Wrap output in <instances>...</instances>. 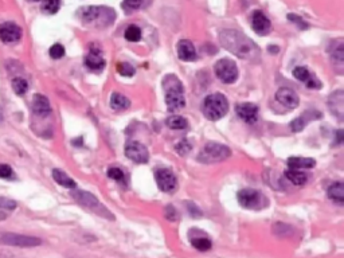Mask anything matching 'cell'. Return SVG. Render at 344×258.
Instances as JSON below:
<instances>
[{
  "label": "cell",
  "mask_w": 344,
  "mask_h": 258,
  "mask_svg": "<svg viewBox=\"0 0 344 258\" xmlns=\"http://www.w3.org/2000/svg\"><path fill=\"white\" fill-rule=\"evenodd\" d=\"M125 156L137 164H146L150 160V153L146 145L137 141H131L125 145Z\"/></svg>",
  "instance_id": "cell-10"
},
{
  "label": "cell",
  "mask_w": 344,
  "mask_h": 258,
  "mask_svg": "<svg viewBox=\"0 0 344 258\" xmlns=\"http://www.w3.org/2000/svg\"><path fill=\"white\" fill-rule=\"evenodd\" d=\"M166 104L170 110H179L184 108V93L179 92V90H168L166 92Z\"/></svg>",
  "instance_id": "cell-18"
},
{
  "label": "cell",
  "mask_w": 344,
  "mask_h": 258,
  "mask_svg": "<svg viewBox=\"0 0 344 258\" xmlns=\"http://www.w3.org/2000/svg\"><path fill=\"white\" fill-rule=\"evenodd\" d=\"M276 100L284 105L285 108H289V109H295L299 106V96L296 94L295 90H292L289 88H281L278 89L277 93H276Z\"/></svg>",
  "instance_id": "cell-14"
},
{
  "label": "cell",
  "mask_w": 344,
  "mask_h": 258,
  "mask_svg": "<svg viewBox=\"0 0 344 258\" xmlns=\"http://www.w3.org/2000/svg\"><path fill=\"white\" fill-rule=\"evenodd\" d=\"M116 69H117V71H119L123 77H132V75H135V73H136V69H135L131 63H128V62H120V63H117V66H116Z\"/></svg>",
  "instance_id": "cell-33"
},
{
  "label": "cell",
  "mask_w": 344,
  "mask_h": 258,
  "mask_svg": "<svg viewBox=\"0 0 344 258\" xmlns=\"http://www.w3.org/2000/svg\"><path fill=\"white\" fill-rule=\"evenodd\" d=\"M85 66L92 71H101L105 67V59L102 58L101 53L94 48V46L90 47V53L85 57Z\"/></svg>",
  "instance_id": "cell-17"
},
{
  "label": "cell",
  "mask_w": 344,
  "mask_h": 258,
  "mask_svg": "<svg viewBox=\"0 0 344 258\" xmlns=\"http://www.w3.org/2000/svg\"><path fill=\"white\" fill-rule=\"evenodd\" d=\"M269 50H270V51H273V53H277V51H278L277 47H270Z\"/></svg>",
  "instance_id": "cell-45"
},
{
  "label": "cell",
  "mask_w": 344,
  "mask_h": 258,
  "mask_svg": "<svg viewBox=\"0 0 344 258\" xmlns=\"http://www.w3.org/2000/svg\"><path fill=\"white\" fill-rule=\"evenodd\" d=\"M188 210H190L192 217H200V215H202V211L199 210L198 207L195 205H192V203H188Z\"/></svg>",
  "instance_id": "cell-43"
},
{
  "label": "cell",
  "mask_w": 344,
  "mask_h": 258,
  "mask_svg": "<svg viewBox=\"0 0 344 258\" xmlns=\"http://www.w3.org/2000/svg\"><path fill=\"white\" fill-rule=\"evenodd\" d=\"M252 27L258 35H266L272 28V23L262 11H256L252 16Z\"/></svg>",
  "instance_id": "cell-15"
},
{
  "label": "cell",
  "mask_w": 344,
  "mask_h": 258,
  "mask_svg": "<svg viewBox=\"0 0 344 258\" xmlns=\"http://www.w3.org/2000/svg\"><path fill=\"white\" fill-rule=\"evenodd\" d=\"M13 174L12 168L8 166V164H0V178H4V179H8L11 178Z\"/></svg>",
  "instance_id": "cell-41"
},
{
  "label": "cell",
  "mask_w": 344,
  "mask_h": 258,
  "mask_svg": "<svg viewBox=\"0 0 344 258\" xmlns=\"http://www.w3.org/2000/svg\"><path fill=\"white\" fill-rule=\"evenodd\" d=\"M231 155L229 147L218 143H208L200 149L198 155V160L204 164H214V163L223 162Z\"/></svg>",
  "instance_id": "cell-3"
},
{
  "label": "cell",
  "mask_w": 344,
  "mask_h": 258,
  "mask_svg": "<svg viewBox=\"0 0 344 258\" xmlns=\"http://www.w3.org/2000/svg\"><path fill=\"white\" fill-rule=\"evenodd\" d=\"M222 46L234 55L246 61H256L260 58V48L250 38L237 30H223L219 34Z\"/></svg>",
  "instance_id": "cell-1"
},
{
  "label": "cell",
  "mask_w": 344,
  "mask_h": 258,
  "mask_svg": "<svg viewBox=\"0 0 344 258\" xmlns=\"http://www.w3.org/2000/svg\"><path fill=\"white\" fill-rule=\"evenodd\" d=\"M175 149H176L179 155H181V156H184V155H187V153H188L191 151L190 141H188V140H181L180 143H179V144H176Z\"/></svg>",
  "instance_id": "cell-38"
},
{
  "label": "cell",
  "mask_w": 344,
  "mask_h": 258,
  "mask_svg": "<svg viewBox=\"0 0 344 258\" xmlns=\"http://www.w3.org/2000/svg\"><path fill=\"white\" fill-rule=\"evenodd\" d=\"M155 179L159 188L164 193H173L177 187L176 176L167 168H159L155 171Z\"/></svg>",
  "instance_id": "cell-9"
},
{
  "label": "cell",
  "mask_w": 344,
  "mask_h": 258,
  "mask_svg": "<svg viewBox=\"0 0 344 258\" xmlns=\"http://www.w3.org/2000/svg\"><path fill=\"white\" fill-rule=\"evenodd\" d=\"M328 108L331 113L335 116L338 120L344 118V92L343 90H336L328 98Z\"/></svg>",
  "instance_id": "cell-13"
},
{
  "label": "cell",
  "mask_w": 344,
  "mask_h": 258,
  "mask_svg": "<svg viewBox=\"0 0 344 258\" xmlns=\"http://www.w3.org/2000/svg\"><path fill=\"white\" fill-rule=\"evenodd\" d=\"M80 18L86 23L98 22V20H104L105 24H112L115 20V12L112 8H106V7H97V5H89L85 8L80 9Z\"/></svg>",
  "instance_id": "cell-5"
},
{
  "label": "cell",
  "mask_w": 344,
  "mask_h": 258,
  "mask_svg": "<svg viewBox=\"0 0 344 258\" xmlns=\"http://www.w3.org/2000/svg\"><path fill=\"white\" fill-rule=\"evenodd\" d=\"M328 53L331 55L332 62L338 63V66H343L344 62V40L342 38L332 40L328 48Z\"/></svg>",
  "instance_id": "cell-21"
},
{
  "label": "cell",
  "mask_w": 344,
  "mask_h": 258,
  "mask_svg": "<svg viewBox=\"0 0 344 258\" xmlns=\"http://www.w3.org/2000/svg\"><path fill=\"white\" fill-rule=\"evenodd\" d=\"M18 207V203L9 198L0 197V209H4V210H15Z\"/></svg>",
  "instance_id": "cell-36"
},
{
  "label": "cell",
  "mask_w": 344,
  "mask_h": 258,
  "mask_svg": "<svg viewBox=\"0 0 344 258\" xmlns=\"http://www.w3.org/2000/svg\"><path fill=\"white\" fill-rule=\"evenodd\" d=\"M0 244L7 246H16V248H34L42 244V241L36 237L23 236L15 233H1L0 234Z\"/></svg>",
  "instance_id": "cell-8"
},
{
  "label": "cell",
  "mask_w": 344,
  "mask_h": 258,
  "mask_svg": "<svg viewBox=\"0 0 344 258\" xmlns=\"http://www.w3.org/2000/svg\"><path fill=\"white\" fill-rule=\"evenodd\" d=\"M191 245L199 252H207V250L211 249L212 244L211 241L206 237H196L194 240H191Z\"/></svg>",
  "instance_id": "cell-29"
},
{
  "label": "cell",
  "mask_w": 344,
  "mask_h": 258,
  "mask_svg": "<svg viewBox=\"0 0 344 258\" xmlns=\"http://www.w3.org/2000/svg\"><path fill=\"white\" fill-rule=\"evenodd\" d=\"M59 7H61L59 0H43V3H42V9L46 13H50V15L57 13Z\"/></svg>",
  "instance_id": "cell-32"
},
{
  "label": "cell",
  "mask_w": 344,
  "mask_h": 258,
  "mask_svg": "<svg viewBox=\"0 0 344 258\" xmlns=\"http://www.w3.org/2000/svg\"><path fill=\"white\" fill-rule=\"evenodd\" d=\"M238 117L247 124H254L258 118V106L252 102H243L235 108Z\"/></svg>",
  "instance_id": "cell-12"
},
{
  "label": "cell",
  "mask_w": 344,
  "mask_h": 258,
  "mask_svg": "<svg viewBox=\"0 0 344 258\" xmlns=\"http://www.w3.org/2000/svg\"><path fill=\"white\" fill-rule=\"evenodd\" d=\"M293 75L296 79H299L301 82H304L307 85V88L309 89H320L322 88V82L319 81L314 74H311L307 67H296L293 70Z\"/></svg>",
  "instance_id": "cell-16"
},
{
  "label": "cell",
  "mask_w": 344,
  "mask_h": 258,
  "mask_svg": "<svg viewBox=\"0 0 344 258\" xmlns=\"http://www.w3.org/2000/svg\"><path fill=\"white\" fill-rule=\"evenodd\" d=\"M238 203L247 210H261L268 206V199L261 191L254 188H243L237 194Z\"/></svg>",
  "instance_id": "cell-4"
},
{
  "label": "cell",
  "mask_w": 344,
  "mask_h": 258,
  "mask_svg": "<svg viewBox=\"0 0 344 258\" xmlns=\"http://www.w3.org/2000/svg\"><path fill=\"white\" fill-rule=\"evenodd\" d=\"M131 102L125 96L120 94V93H113L111 97V108L116 112H121V110L128 109Z\"/></svg>",
  "instance_id": "cell-24"
},
{
  "label": "cell",
  "mask_w": 344,
  "mask_h": 258,
  "mask_svg": "<svg viewBox=\"0 0 344 258\" xmlns=\"http://www.w3.org/2000/svg\"><path fill=\"white\" fill-rule=\"evenodd\" d=\"M327 195L331 199L332 202H335L336 205L342 206L344 203V186L342 182H336V183L331 184Z\"/></svg>",
  "instance_id": "cell-22"
},
{
  "label": "cell",
  "mask_w": 344,
  "mask_h": 258,
  "mask_svg": "<svg viewBox=\"0 0 344 258\" xmlns=\"http://www.w3.org/2000/svg\"><path fill=\"white\" fill-rule=\"evenodd\" d=\"M166 218H167L168 221H172V222H175L177 219L176 210H175L172 206H167V207H166Z\"/></svg>",
  "instance_id": "cell-42"
},
{
  "label": "cell",
  "mask_w": 344,
  "mask_h": 258,
  "mask_svg": "<svg viewBox=\"0 0 344 258\" xmlns=\"http://www.w3.org/2000/svg\"><path fill=\"white\" fill-rule=\"evenodd\" d=\"M50 57L54 58V59H59L65 55V47L62 46L61 43H55L50 47Z\"/></svg>",
  "instance_id": "cell-34"
},
{
  "label": "cell",
  "mask_w": 344,
  "mask_h": 258,
  "mask_svg": "<svg viewBox=\"0 0 344 258\" xmlns=\"http://www.w3.org/2000/svg\"><path fill=\"white\" fill-rule=\"evenodd\" d=\"M53 178L59 186H62V187L75 188V186H77L74 180L71 179L70 176H67L66 174L61 170H53Z\"/></svg>",
  "instance_id": "cell-25"
},
{
  "label": "cell",
  "mask_w": 344,
  "mask_h": 258,
  "mask_svg": "<svg viewBox=\"0 0 344 258\" xmlns=\"http://www.w3.org/2000/svg\"><path fill=\"white\" fill-rule=\"evenodd\" d=\"M0 258H20L18 257V256H15V254L9 253V252H1L0 253Z\"/></svg>",
  "instance_id": "cell-44"
},
{
  "label": "cell",
  "mask_w": 344,
  "mask_h": 258,
  "mask_svg": "<svg viewBox=\"0 0 344 258\" xmlns=\"http://www.w3.org/2000/svg\"><path fill=\"white\" fill-rule=\"evenodd\" d=\"M305 125H307V120H305V117H297L291 123V128L293 132L303 131Z\"/></svg>",
  "instance_id": "cell-37"
},
{
  "label": "cell",
  "mask_w": 344,
  "mask_h": 258,
  "mask_svg": "<svg viewBox=\"0 0 344 258\" xmlns=\"http://www.w3.org/2000/svg\"><path fill=\"white\" fill-rule=\"evenodd\" d=\"M285 176H287L288 179L291 180L295 186H303V184L307 183V180H308L307 174H305V172H301L300 170H288L287 172H285Z\"/></svg>",
  "instance_id": "cell-27"
},
{
  "label": "cell",
  "mask_w": 344,
  "mask_h": 258,
  "mask_svg": "<svg viewBox=\"0 0 344 258\" xmlns=\"http://www.w3.org/2000/svg\"><path fill=\"white\" fill-rule=\"evenodd\" d=\"M166 124L170 129H175V131H181L188 127L187 120L181 116H171L166 120Z\"/></svg>",
  "instance_id": "cell-28"
},
{
  "label": "cell",
  "mask_w": 344,
  "mask_h": 258,
  "mask_svg": "<svg viewBox=\"0 0 344 258\" xmlns=\"http://www.w3.org/2000/svg\"><path fill=\"white\" fill-rule=\"evenodd\" d=\"M71 197L74 198L75 202H78L81 206H84V207H86L89 210L94 211V213H97L98 215L105 217V218L113 219V215L106 210L105 207L100 203V201H98L97 198L94 197L93 194L77 190V191H73V193H71Z\"/></svg>",
  "instance_id": "cell-6"
},
{
  "label": "cell",
  "mask_w": 344,
  "mask_h": 258,
  "mask_svg": "<svg viewBox=\"0 0 344 258\" xmlns=\"http://www.w3.org/2000/svg\"><path fill=\"white\" fill-rule=\"evenodd\" d=\"M108 176L111 178V179L116 180V182H123L124 180V172L120 168H109V171H108Z\"/></svg>",
  "instance_id": "cell-39"
},
{
  "label": "cell",
  "mask_w": 344,
  "mask_h": 258,
  "mask_svg": "<svg viewBox=\"0 0 344 258\" xmlns=\"http://www.w3.org/2000/svg\"><path fill=\"white\" fill-rule=\"evenodd\" d=\"M163 89L166 92L168 90H179V92H184L183 89V83L180 82V79L177 78L176 75L168 74L166 78L163 79Z\"/></svg>",
  "instance_id": "cell-26"
},
{
  "label": "cell",
  "mask_w": 344,
  "mask_h": 258,
  "mask_svg": "<svg viewBox=\"0 0 344 258\" xmlns=\"http://www.w3.org/2000/svg\"><path fill=\"white\" fill-rule=\"evenodd\" d=\"M214 71L223 83H233L238 78V67L229 58H222L214 66Z\"/></svg>",
  "instance_id": "cell-7"
},
{
  "label": "cell",
  "mask_w": 344,
  "mask_h": 258,
  "mask_svg": "<svg viewBox=\"0 0 344 258\" xmlns=\"http://www.w3.org/2000/svg\"><path fill=\"white\" fill-rule=\"evenodd\" d=\"M288 19H289L291 22L295 23V24H297V26H299V28H303V30L308 28V23L305 22L304 19H301L300 16L295 15V13H289V15H288Z\"/></svg>",
  "instance_id": "cell-40"
},
{
  "label": "cell",
  "mask_w": 344,
  "mask_h": 258,
  "mask_svg": "<svg viewBox=\"0 0 344 258\" xmlns=\"http://www.w3.org/2000/svg\"><path fill=\"white\" fill-rule=\"evenodd\" d=\"M22 28L12 22H5L0 24V40L4 43L18 42L22 38Z\"/></svg>",
  "instance_id": "cell-11"
},
{
  "label": "cell",
  "mask_w": 344,
  "mask_h": 258,
  "mask_svg": "<svg viewBox=\"0 0 344 258\" xmlns=\"http://www.w3.org/2000/svg\"><path fill=\"white\" fill-rule=\"evenodd\" d=\"M288 166L291 170H305V168H314L316 162L309 158H291L288 159Z\"/></svg>",
  "instance_id": "cell-23"
},
{
  "label": "cell",
  "mask_w": 344,
  "mask_h": 258,
  "mask_svg": "<svg viewBox=\"0 0 344 258\" xmlns=\"http://www.w3.org/2000/svg\"><path fill=\"white\" fill-rule=\"evenodd\" d=\"M177 50V57L180 58L181 61H195L196 59V51H195L194 44L191 43L190 40L181 39L179 40V43L176 46Z\"/></svg>",
  "instance_id": "cell-19"
},
{
  "label": "cell",
  "mask_w": 344,
  "mask_h": 258,
  "mask_svg": "<svg viewBox=\"0 0 344 258\" xmlns=\"http://www.w3.org/2000/svg\"><path fill=\"white\" fill-rule=\"evenodd\" d=\"M31 108L34 110V113L38 114V116H42V117L47 116L51 112L49 100L44 96H42V94H35L34 96L32 102H31Z\"/></svg>",
  "instance_id": "cell-20"
},
{
  "label": "cell",
  "mask_w": 344,
  "mask_h": 258,
  "mask_svg": "<svg viewBox=\"0 0 344 258\" xmlns=\"http://www.w3.org/2000/svg\"><path fill=\"white\" fill-rule=\"evenodd\" d=\"M124 35H125V39L129 40V42H139L142 39V30L137 26H135V24H132V26H129L125 30Z\"/></svg>",
  "instance_id": "cell-31"
},
{
  "label": "cell",
  "mask_w": 344,
  "mask_h": 258,
  "mask_svg": "<svg viewBox=\"0 0 344 258\" xmlns=\"http://www.w3.org/2000/svg\"><path fill=\"white\" fill-rule=\"evenodd\" d=\"M227 110H229V102L221 93L210 94L204 98L202 104V112L204 117L211 121L221 120L223 116H226Z\"/></svg>",
  "instance_id": "cell-2"
},
{
  "label": "cell",
  "mask_w": 344,
  "mask_h": 258,
  "mask_svg": "<svg viewBox=\"0 0 344 258\" xmlns=\"http://www.w3.org/2000/svg\"><path fill=\"white\" fill-rule=\"evenodd\" d=\"M31 1H38V0H31Z\"/></svg>",
  "instance_id": "cell-46"
},
{
  "label": "cell",
  "mask_w": 344,
  "mask_h": 258,
  "mask_svg": "<svg viewBox=\"0 0 344 258\" xmlns=\"http://www.w3.org/2000/svg\"><path fill=\"white\" fill-rule=\"evenodd\" d=\"M12 90L18 96H23L28 90V83H27V81L24 78L16 77V78L12 79Z\"/></svg>",
  "instance_id": "cell-30"
},
{
  "label": "cell",
  "mask_w": 344,
  "mask_h": 258,
  "mask_svg": "<svg viewBox=\"0 0 344 258\" xmlns=\"http://www.w3.org/2000/svg\"><path fill=\"white\" fill-rule=\"evenodd\" d=\"M143 4V0H124L123 4H121V7H123L125 11H135V9H139L140 7H142Z\"/></svg>",
  "instance_id": "cell-35"
}]
</instances>
